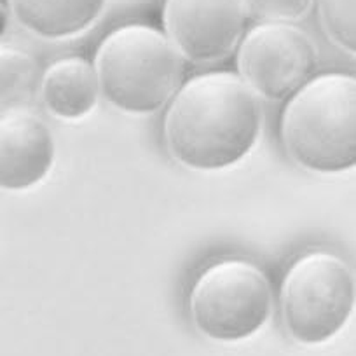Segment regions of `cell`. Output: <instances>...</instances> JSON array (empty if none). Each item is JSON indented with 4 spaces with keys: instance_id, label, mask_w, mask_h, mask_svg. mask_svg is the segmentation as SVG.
<instances>
[{
    "instance_id": "ba28073f",
    "label": "cell",
    "mask_w": 356,
    "mask_h": 356,
    "mask_svg": "<svg viewBox=\"0 0 356 356\" xmlns=\"http://www.w3.org/2000/svg\"><path fill=\"white\" fill-rule=\"evenodd\" d=\"M56 145L46 122L29 108L0 118V186L18 193L42 182L54 164Z\"/></svg>"
},
{
    "instance_id": "7a4b0ae2",
    "label": "cell",
    "mask_w": 356,
    "mask_h": 356,
    "mask_svg": "<svg viewBox=\"0 0 356 356\" xmlns=\"http://www.w3.org/2000/svg\"><path fill=\"white\" fill-rule=\"evenodd\" d=\"M282 140L296 164L335 175L356 164V79L342 72L311 77L282 114Z\"/></svg>"
},
{
    "instance_id": "5b68a950",
    "label": "cell",
    "mask_w": 356,
    "mask_h": 356,
    "mask_svg": "<svg viewBox=\"0 0 356 356\" xmlns=\"http://www.w3.org/2000/svg\"><path fill=\"white\" fill-rule=\"evenodd\" d=\"M271 311V283L259 266L245 259L211 264L191 290V320L211 341H245L267 323Z\"/></svg>"
},
{
    "instance_id": "9c48e42d",
    "label": "cell",
    "mask_w": 356,
    "mask_h": 356,
    "mask_svg": "<svg viewBox=\"0 0 356 356\" xmlns=\"http://www.w3.org/2000/svg\"><path fill=\"white\" fill-rule=\"evenodd\" d=\"M100 84L95 65L72 54L53 61L42 74L40 97L47 111L63 121L86 118L98 104Z\"/></svg>"
},
{
    "instance_id": "52a82bcc",
    "label": "cell",
    "mask_w": 356,
    "mask_h": 356,
    "mask_svg": "<svg viewBox=\"0 0 356 356\" xmlns=\"http://www.w3.org/2000/svg\"><path fill=\"white\" fill-rule=\"evenodd\" d=\"M243 0H164L163 25L178 53L193 63H213L245 35Z\"/></svg>"
},
{
    "instance_id": "8fae6325",
    "label": "cell",
    "mask_w": 356,
    "mask_h": 356,
    "mask_svg": "<svg viewBox=\"0 0 356 356\" xmlns=\"http://www.w3.org/2000/svg\"><path fill=\"white\" fill-rule=\"evenodd\" d=\"M42 74L29 53L16 47L0 49V107L29 108L40 95Z\"/></svg>"
},
{
    "instance_id": "6da1fadb",
    "label": "cell",
    "mask_w": 356,
    "mask_h": 356,
    "mask_svg": "<svg viewBox=\"0 0 356 356\" xmlns=\"http://www.w3.org/2000/svg\"><path fill=\"white\" fill-rule=\"evenodd\" d=\"M259 98L238 74L211 70L184 82L163 124L170 156L194 171H220L250 154L262 129Z\"/></svg>"
},
{
    "instance_id": "8992f818",
    "label": "cell",
    "mask_w": 356,
    "mask_h": 356,
    "mask_svg": "<svg viewBox=\"0 0 356 356\" xmlns=\"http://www.w3.org/2000/svg\"><path fill=\"white\" fill-rule=\"evenodd\" d=\"M316 67V46L292 23L260 22L239 40L238 75L264 100L290 98L313 77Z\"/></svg>"
},
{
    "instance_id": "3957f363",
    "label": "cell",
    "mask_w": 356,
    "mask_h": 356,
    "mask_svg": "<svg viewBox=\"0 0 356 356\" xmlns=\"http://www.w3.org/2000/svg\"><path fill=\"white\" fill-rule=\"evenodd\" d=\"M95 70L102 97L131 115L154 114L184 84V56L166 33L145 23L107 33L95 54Z\"/></svg>"
},
{
    "instance_id": "7c38bea8",
    "label": "cell",
    "mask_w": 356,
    "mask_h": 356,
    "mask_svg": "<svg viewBox=\"0 0 356 356\" xmlns=\"http://www.w3.org/2000/svg\"><path fill=\"white\" fill-rule=\"evenodd\" d=\"M321 26L328 39L349 54L356 51L355 0H316Z\"/></svg>"
},
{
    "instance_id": "277c9868",
    "label": "cell",
    "mask_w": 356,
    "mask_h": 356,
    "mask_svg": "<svg viewBox=\"0 0 356 356\" xmlns=\"http://www.w3.org/2000/svg\"><path fill=\"white\" fill-rule=\"evenodd\" d=\"M355 297L351 267L335 253L314 250L299 257L283 278V325L299 344H323L346 327L355 309Z\"/></svg>"
},
{
    "instance_id": "30bf717a",
    "label": "cell",
    "mask_w": 356,
    "mask_h": 356,
    "mask_svg": "<svg viewBox=\"0 0 356 356\" xmlns=\"http://www.w3.org/2000/svg\"><path fill=\"white\" fill-rule=\"evenodd\" d=\"M108 0H8L16 22L39 39H72L100 19Z\"/></svg>"
},
{
    "instance_id": "4fadbf2b",
    "label": "cell",
    "mask_w": 356,
    "mask_h": 356,
    "mask_svg": "<svg viewBox=\"0 0 356 356\" xmlns=\"http://www.w3.org/2000/svg\"><path fill=\"white\" fill-rule=\"evenodd\" d=\"M246 13L260 22L292 23L302 19L314 0H243Z\"/></svg>"
}]
</instances>
